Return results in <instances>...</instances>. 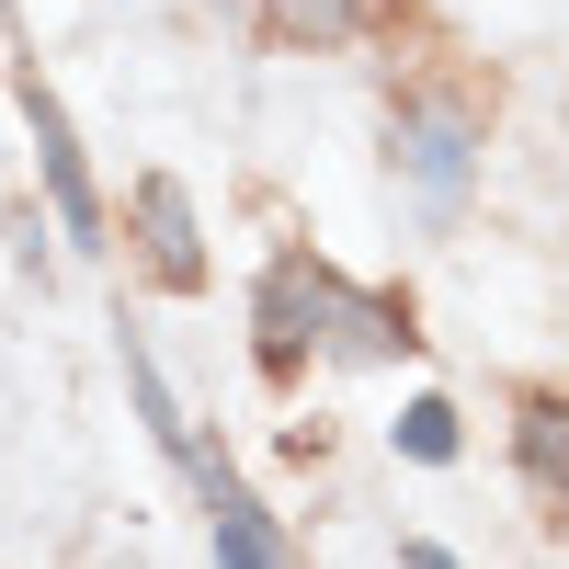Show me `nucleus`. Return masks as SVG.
<instances>
[{"mask_svg": "<svg viewBox=\"0 0 569 569\" xmlns=\"http://www.w3.org/2000/svg\"><path fill=\"white\" fill-rule=\"evenodd\" d=\"M388 160H399V182L421 206H467V182H479V126H467L456 103H399L388 114Z\"/></svg>", "mask_w": 569, "mask_h": 569, "instance_id": "f257e3e1", "label": "nucleus"}, {"mask_svg": "<svg viewBox=\"0 0 569 569\" xmlns=\"http://www.w3.org/2000/svg\"><path fill=\"white\" fill-rule=\"evenodd\" d=\"M23 126H34V171H46V194H58V228L80 251H103V194H91V171H80V137H69V114H58V91H46L34 69H23Z\"/></svg>", "mask_w": 569, "mask_h": 569, "instance_id": "f03ea898", "label": "nucleus"}, {"mask_svg": "<svg viewBox=\"0 0 569 569\" xmlns=\"http://www.w3.org/2000/svg\"><path fill=\"white\" fill-rule=\"evenodd\" d=\"M182 467H194V501H206V536H217V569H284V536L262 525V501L240 490V467L182 445Z\"/></svg>", "mask_w": 569, "mask_h": 569, "instance_id": "7ed1b4c3", "label": "nucleus"}, {"mask_svg": "<svg viewBox=\"0 0 569 569\" xmlns=\"http://www.w3.org/2000/svg\"><path fill=\"white\" fill-rule=\"evenodd\" d=\"M319 308H330V262L284 251V262L262 273V376H297V365L319 353Z\"/></svg>", "mask_w": 569, "mask_h": 569, "instance_id": "20e7f679", "label": "nucleus"}, {"mask_svg": "<svg viewBox=\"0 0 569 569\" xmlns=\"http://www.w3.org/2000/svg\"><path fill=\"white\" fill-rule=\"evenodd\" d=\"M137 251H149V273H160V284H182V297L206 284V228H194V194H182L171 171L137 182Z\"/></svg>", "mask_w": 569, "mask_h": 569, "instance_id": "39448f33", "label": "nucleus"}, {"mask_svg": "<svg viewBox=\"0 0 569 569\" xmlns=\"http://www.w3.org/2000/svg\"><path fill=\"white\" fill-rule=\"evenodd\" d=\"M421 342V330L399 319V297H365V284L330 273V308H319V353H342V365H399Z\"/></svg>", "mask_w": 569, "mask_h": 569, "instance_id": "423d86ee", "label": "nucleus"}, {"mask_svg": "<svg viewBox=\"0 0 569 569\" xmlns=\"http://www.w3.org/2000/svg\"><path fill=\"white\" fill-rule=\"evenodd\" d=\"M512 421H525V433H512V445H525V479H536V490L558 501V490H569V410H558V399L536 388V399L512 410Z\"/></svg>", "mask_w": 569, "mask_h": 569, "instance_id": "0eeeda50", "label": "nucleus"}, {"mask_svg": "<svg viewBox=\"0 0 569 569\" xmlns=\"http://www.w3.org/2000/svg\"><path fill=\"white\" fill-rule=\"evenodd\" d=\"M399 456L410 467H456V399H410L399 410Z\"/></svg>", "mask_w": 569, "mask_h": 569, "instance_id": "6e6552de", "label": "nucleus"}, {"mask_svg": "<svg viewBox=\"0 0 569 569\" xmlns=\"http://www.w3.org/2000/svg\"><path fill=\"white\" fill-rule=\"evenodd\" d=\"M273 23H284V34H319V46H342V34L365 23V0H273Z\"/></svg>", "mask_w": 569, "mask_h": 569, "instance_id": "1a4fd4ad", "label": "nucleus"}, {"mask_svg": "<svg viewBox=\"0 0 569 569\" xmlns=\"http://www.w3.org/2000/svg\"><path fill=\"white\" fill-rule=\"evenodd\" d=\"M399 569H456V558H445L433 536H410V547H399Z\"/></svg>", "mask_w": 569, "mask_h": 569, "instance_id": "9d476101", "label": "nucleus"}]
</instances>
